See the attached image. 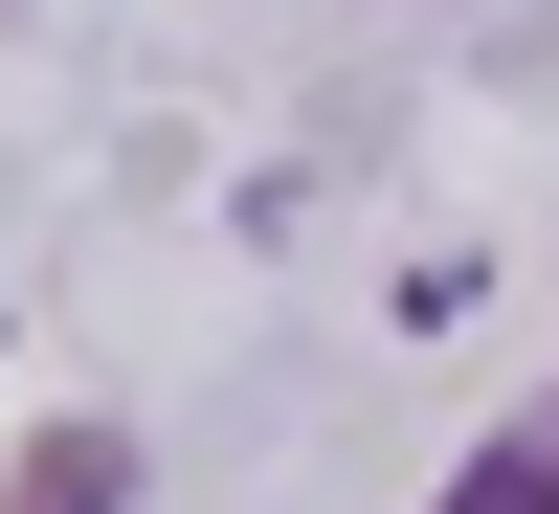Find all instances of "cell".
Here are the masks:
<instances>
[{
	"instance_id": "1",
	"label": "cell",
	"mask_w": 559,
	"mask_h": 514,
	"mask_svg": "<svg viewBox=\"0 0 559 514\" xmlns=\"http://www.w3.org/2000/svg\"><path fill=\"white\" fill-rule=\"evenodd\" d=\"M426 514H559V403H515V426H492V447H471Z\"/></svg>"
},
{
	"instance_id": "2",
	"label": "cell",
	"mask_w": 559,
	"mask_h": 514,
	"mask_svg": "<svg viewBox=\"0 0 559 514\" xmlns=\"http://www.w3.org/2000/svg\"><path fill=\"white\" fill-rule=\"evenodd\" d=\"M112 492H134V447H112V426H45L23 470H0V514H112Z\"/></svg>"
}]
</instances>
